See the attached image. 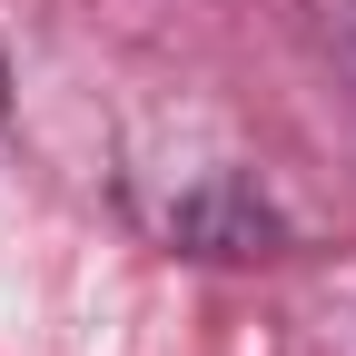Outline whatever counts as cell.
I'll list each match as a JSON object with an SVG mask.
<instances>
[{
    "instance_id": "cell-1",
    "label": "cell",
    "mask_w": 356,
    "mask_h": 356,
    "mask_svg": "<svg viewBox=\"0 0 356 356\" xmlns=\"http://www.w3.org/2000/svg\"><path fill=\"white\" fill-rule=\"evenodd\" d=\"M168 238L198 248V257H277L287 248V218H277V198H267L257 178L218 168V178H198V188L168 208Z\"/></svg>"
},
{
    "instance_id": "cell-2",
    "label": "cell",
    "mask_w": 356,
    "mask_h": 356,
    "mask_svg": "<svg viewBox=\"0 0 356 356\" xmlns=\"http://www.w3.org/2000/svg\"><path fill=\"white\" fill-rule=\"evenodd\" d=\"M0 109H10V70H0Z\"/></svg>"
}]
</instances>
